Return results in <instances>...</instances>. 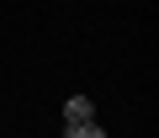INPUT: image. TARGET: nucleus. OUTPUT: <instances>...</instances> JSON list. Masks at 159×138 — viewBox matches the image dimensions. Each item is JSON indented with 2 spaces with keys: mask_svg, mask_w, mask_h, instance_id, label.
<instances>
[{
  "mask_svg": "<svg viewBox=\"0 0 159 138\" xmlns=\"http://www.w3.org/2000/svg\"><path fill=\"white\" fill-rule=\"evenodd\" d=\"M90 117H96L90 96H69V101H64V127H80V122H90Z\"/></svg>",
  "mask_w": 159,
  "mask_h": 138,
  "instance_id": "nucleus-1",
  "label": "nucleus"
},
{
  "mask_svg": "<svg viewBox=\"0 0 159 138\" xmlns=\"http://www.w3.org/2000/svg\"><path fill=\"white\" fill-rule=\"evenodd\" d=\"M64 138H106V127H96V122H80V127H64Z\"/></svg>",
  "mask_w": 159,
  "mask_h": 138,
  "instance_id": "nucleus-2",
  "label": "nucleus"
}]
</instances>
